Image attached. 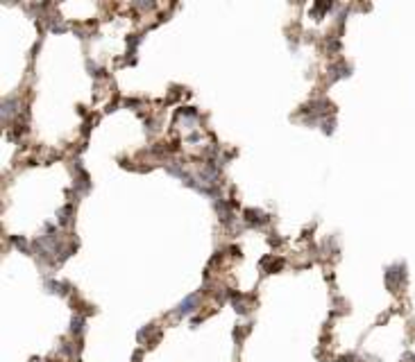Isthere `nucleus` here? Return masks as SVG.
Listing matches in <instances>:
<instances>
[{
	"label": "nucleus",
	"mask_w": 415,
	"mask_h": 362,
	"mask_svg": "<svg viewBox=\"0 0 415 362\" xmlns=\"http://www.w3.org/2000/svg\"><path fill=\"white\" fill-rule=\"evenodd\" d=\"M197 308H200V297H197V294H189L184 301H179V304H177L175 315H177V317H189V315H193Z\"/></svg>",
	"instance_id": "obj_1"
},
{
	"label": "nucleus",
	"mask_w": 415,
	"mask_h": 362,
	"mask_svg": "<svg viewBox=\"0 0 415 362\" xmlns=\"http://www.w3.org/2000/svg\"><path fill=\"white\" fill-rule=\"evenodd\" d=\"M352 75V66L347 61H336V64L329 66V82H336V79H343V77H350Z\"/></svg>",
	"instance_id": "obj_2"
},
{
	"label": "nucleus",
	"mask_w": 415,
	"mask_h": 362,
	"mask_svg": "<svg viewBox=\"0 0 415 362\" xmlns=\"http://www.w3.org/2000/svg\"><path fill=\"white\" fill-rule=\"evenodd\" d=\"M243 220L248 227H261V224H266L270 217L266 215V213H261V210H254V208H245L243 210Z\"/></svg>",
	"instance_id": "obj_3"
},
{
	"label": "nucleus",
	"mask_w": 415,
	"mask_h": 362,
	"mask_svg": "<svg viewBox=\"0 0 415 362\" xmlns=\"http://www.w3.org/2000/svg\"><path fill=\"white\" fill-rule=\"evenodd\" d=\"M21 109V102H18L16 95H9V98L2 100V120H9L14 113Z\"/></svg>",
	"instance_id": "obj_4"
},
{
	"label": "nucleus",
	"mask_w": 415,
	"mask_h": 362,
	"mask_svg": "<svg viewBox=\"0 0 415 362\" xmlns=\"http://www.w3.org/2000/svg\"><path fill=\"white\" fill-rule=\"evenodd\" d=\"M46 290H48V292H53V294H66L68 285H66V283H61V281L48 279V281H46Z\"/></svg>",
	"instance_id": "obj_5"
},
{
	"label": "nucleus",
	"mask_w": 415,
	"mask_h": 362,
	"mask_svg": "<svg viewBox=\"0 0 415 362\" xmlns=\"http://www.w3.org/2000/svg\"><path fill=\"white\" fill-rule=\"evenodd\" d=\"M84 321H86V317H84V315H80V312L73 315V319H71V333L73 335L82 333V331H84Z\"/></svg>",
	"instance_id": "obj_6"
},
{
	"label": "nucleus",
	"mask_w": 415,
	"mask_h": 362,
	"mask_svg": "<svg viewBox=\"0 0 415 362\" xmlns=\"http://www.w3.org/2000/svg\"><path fill=\"white\" fill-rule=\"evenodd\" d=\"M71 215H73V204H66L57 210V224H68L71 222Z\"/></svg>",
	"instance_id": "obj_7"
},
{
	"label": "nucleus",
	"mask_w": 415,
	"mask_h": 362,
	"mask_svg": "<svg viewBox=\"0 0 415 362\" xmlns=\"http://www.w3.org/2000/svg\"><path fill=\"white\" fill-rule=\"evenodd\" d=\"M86 68H89V70H91V75H95V77H102V75H105V70H102L98 64H93L91 59L86 61Z\"/></svg>",
	"instance_id": "obj_8"
},
{
	"label": "nucleus",
	"mask_w": 415,
	"mask_h": 362,
	"mask_svg": "<svg viewBox=\"0 0 415 362\" xmlns=\"http://www.w3.org/2000/svg\"><path fill=\"white\" fill-rule=\"evenodd\" d=\"M154 326H157V324H148V326H145V328H141V331H138V333H137V339H138V342H143V339H145V335H150V333H152V331H154Z\"/></svg>",
	"instance_id": "obj_9"
},
{
	"label": "nucleus",
	"mask_w": 415,
	"mask_h": 362,
	"mask_svg": "<svg viewBox=\"0 0 415 362\" xmlns=\"http://www.w3.org/2000/svg\"><path fill=\"white\" fill-rule=\"evenodd\" d=\"M12 245L16 247V249H23L25 254L30 251V249H28V240H25V238H12Z\"/></svg>",
	"instance_id": "obj_10"
},
{
	"label": "nucleus",
	"mask_w": 415,
	"mask_h": 362,
	"mask_svg": "<svg viewBox=\"0 0 415 362\" xmlns=\"http://www.w3.org/2000/svg\"><path fill=\"white\" fill-rule=\"evenodd\" d=\"M50 29H53V32H66V29H68V23H64V21H53V23H50Z\"/></svg>",
	"instance_id": "obj_11"
},
{
	"label": "nucleus",
	"mask_w": 415,
	"mask_h": 362,
	"mask_svg": "<svg viewBox=\"0 0 415 362\" xmlns=\"http://www.w3.org/2000/svg\"><path fill=\"white\" fill-rule=\"evenodd\" d=\"M333 129H336V120H322V131L325 134H333Z\"/></svg>",
	"instance_id": "obj_12"
},
{
	"label": "nucleus",
	"mask_w": 415,
	"mask_h": 362,
	"mask_svg": "<svg viewBox=\"0 0 415 362\" xmlns=\"http://www.w3.org/2000/svg\"><path fill=\"white\" fill-rule=\"evenodd\" d=\"M123 104H125V106H138V104H141V100H137V98H125V100H123Z\"/></svg>",
	"instance_id": "obj_13"
},
{
	"label": "nucleus",
	"mask_w": 415,
	"mask_h": 362,
	"mask_svg": "<svg viewBox=\"0 0 415 362\" xmlns=\"http://www.w3.org/2000/svg\"><path fill=\"white\" fill-rule=\"evenodd\" d=\"M327 46H329V50H338V48H340V39H329V41H327Z\"/></svg>",
	"instance_id": "obj_14"
},
{
	"label": "nucleus",
	"mask_w": 415,
	"mask_h": 362,
	"mask_svg": "<svg viewBox=\"0 0 415 362\" xmlns=\"http://www.w3.org/2000/svg\"><path fill=\"white\" fill-rule=\"evenodd\" d=\"M234 308H236V312H241V315H245V312H248V306L238 304V301H234Z\"/></svg>",
	"instance_id": "obj_15"
},
{
	"label": "nucleus",
	"mask_w": 415,
	"mask_h": 362,
	"mask_svg": "<svg viewBox=\"0 0 415 362\" xmlns=\"http://www.w3.org/2000/svg\"><path fill=\"white\" fill-rule=\"evenodd\" d=\"M200 138H202V134H200V131H193V134L189 136V143H197V140H200Z\"/></svg>",
	"instance_id": "obj_16"
}]
</instances>
